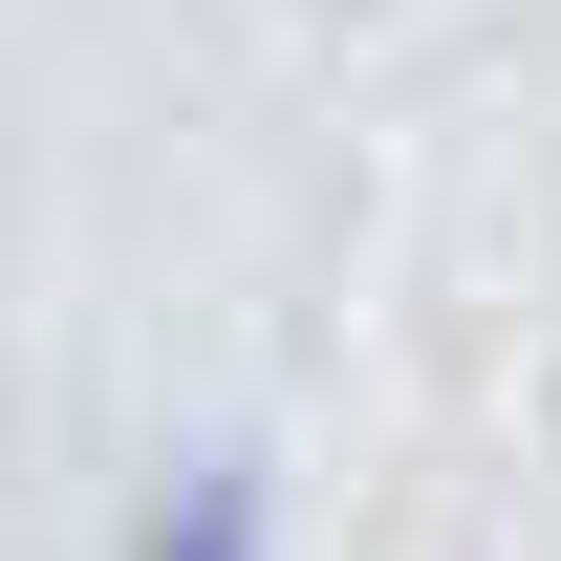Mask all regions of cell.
I'll list each match as a JSON object with an SVG mask.
<instances>
[{
    "instance_id": "cell-1",
    "label": "cell",
    "mask_w": 561,
    "mask_h": 561,
    "mask_svg": "<svg viewBox=\"0 0 561 561\" xmlns=\"http://www.w3.org/2000/svg\"><path fill=\"white\" fill-rule=\"evenodd\" d=\"M130 561H260V476H173Z\"/></svg>"
}]
</instances>
